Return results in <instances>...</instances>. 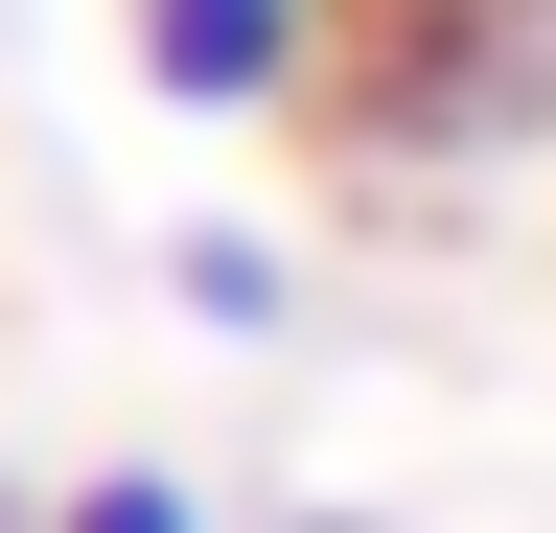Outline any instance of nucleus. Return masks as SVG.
Listing matches in <instances>:
<instances>
[{
	"instance_id": "20e7f679",
	"label": "nucleus",
	"mask_w": 556,
	"mask_h": 533,
	"mask_svg": "<svg viewBox=\"0 0 556 533\" xmlns=\"http://www.w3.org/2000/svg\"><path fill=\"white\" fill-rule=\"evenodd\" d=\"M0 533H24V510H0Z\"/></svg>"
},
{
	"instance_id": "7ed1b4c3",
	"label": "nucleus",
	"mask_w": 556,
	"mask_h": 533,
	"mask_svg": "<svg viewBox=\"0 0 556 533\" xmlns=\"http://www.w3.org/2000/svg\"><path fill=\"white\" fill-rule=\"evenodd\" d=\"M47 533H232V487H186V464H93Z\"/></svg>"
},
{
	"instance_id": "f03ea898",
	"label": "nucleus",
	"mask_w": 556,
	"mask_h": 533,
	"mask_svg": "<svg viewBox=\"0 0 556 533\" xmlns=\"http://www.w3.org/2000/svg\"><path fill=\"white\" fill-rule=\"evenodd\" d=\"M163 302L208 325V348H278V325H302V279H278V232H186V255H163Z\"/></svg>"
},
{
	"instance_id": "f257e3e1",
	"label": "nucleus",
	"mask_w": 556,
	"mask_h": 533,
	"mask_svg": "<svg viewBox=\"0 0 556 533\" xmlns=\"http://www.w3.org/2000/svg\"><path fill=\"white\" fill-rule=\"evenodd\" d=\"M139 93H163V116H278V93H325V0H139Z\"/></svg>"
}]
</instances>
